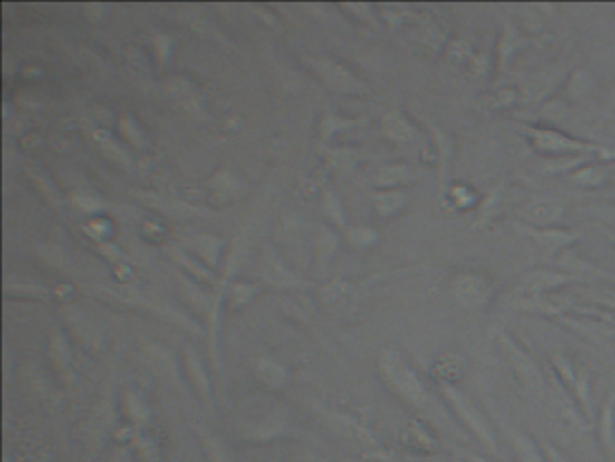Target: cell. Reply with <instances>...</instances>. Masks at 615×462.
<instances>
[{
  "label": "cell",
  "mask_w": 615,
  "mask_h": 462,
  "mask_svg": "<svg viewBox=\"0 0 615 462\" xmlns=\"http://www.w3.org/2000/svg\"><path fill=\"white\" fill-rule=\"evenodd\" d=\"M520 132L527 138L531 147L543 158L554 159H574L583 156H600L601 159L615 158V152H609L607 149L574 138L556 129L536 127V125H520Z\"/></svg>",
  "instance_id": "6da1fadb"
},
{
  "label": "cell",
  "mask_w": 615,
  "mask_h": 462,
  "mask_svg": "<svg viewBox=\"0 0 615 462\" xmlns=\"http://www.w3.org/2000/svg\"><path fill=\"white\" fill-rule=\"evenodd\" d=\"M496 340H498V345L502 349V354L507 365L511 367L520 385L533 394H543L545 376H543L542 367L533 358V354L525 351L524 345L504 329L496 331Z\"/></svg>",
  "instance_id": "7a4b0ae2"
},
{
  "label": "cell",
  "mask_w": 615,
  "mask_h": 462,
  "mask_svg": "<svg viewBox=\"0 0 615 462\" xmlns=\"http://www.w3.org/2000/svg\"><path fill=\"white\" fill-rule=\"evenodd\" d=\"M442 398L446 399L447 407L453 410V414L458 418V421L484 445L491 454H498L496 439L493 434V428L489 427L484 414L476 409V405L455 385H440Z\"/></svg>",
  "instance_id": "3957f363"
},
{
  "label": "cell",
  "mask_w": 615,
  "mask_h": 462,
  "mask_svg": "<svg viewBox=\"0 0 615 462\" xmlns=\"http://www.w3.org/2000/svg\"><path fill=\"white\" fill-rule=\"evenodd\" d=\"M449 289L458 307L467 309V311H478V309H485L493 302L495 293H496V284L484 271L466 269L455 274Z\"/></svg>",
  "instance_id": "277c9868"
},
{
  "label": "cell",
  "mask_w": 615,
  "mask_h": 462,
  "mask_svg": "<svg viewBox=\"0 0 615 462\" xmlns=\"http://www.w3.org/2000/svg\"><path fill=\"white\" fill-rule=\"evenodd\" d=\"M383 374L392 387V390L405 399L410 405H422L428 396L422 381L418 376L411 371L410 367L398 356V354H387L383 360Z\"/></svg>",
  "instance_id": "5b68a950"
},
{
  "label": "cell",
  "mask_w": 615,
  "mask_h": 462,
  "mask_svg": "<svg viewBox=\"0 0 615 462\" xmlns=\"http://www.w3.org/2000/svg\"><path fill=\"white\" fill-rule=\"evenodd\" d=\"M581 280L554 267H534L522 274L518 282V293L524 296H543L553 289L580 284Z\"/></svg>",
  "instance_id": "8992f818"
},
{
  "label": "cell",
  "mask_w": 615,
  "mask_h": 462,
  "mask_svg": "<svg viewBox=\"0 0 615 462\" xmlns=\"http://www.w3.org/2000/svg\"><path fill=\"white\" fill-rule=\"evenodd\" d=\"M554 258H556L558 269H562V271H565V273H569V274L580 278L581 282L591 284V282H600V280H603V282H614L615 284L614 274L607 273L605 269H601L600 265H596V264L591 262L589 258L581 256L574 247L563 249V251L558 253Z\"/></svg>",
  "instance_id": "52a82bcc"
},
{
  "label": "cell",
  "mask_w": 615,
  "mask_h": 462,
  "mask_svg": "<svg viewBox=\"0 0 615 462\" xmlns=\"http://www.w3.org/2000/svg\"><path fill=\"white\" fill-rule=\"evenodd\" d=\"M514 228L527 235L531 240H534L538 245H542L547 253H553L554 256L558 253H562L567 247H572L578 240L583 238V235L580 231L567 230V228H560V226H553V228H533L527 226L524 223H514Z\"/></svg>",
  "instance_id": "ba28073f"
},
{
  "label": "cell",
  "mask_w": 615,
  "mask_h": 462,
  "mask_svg": "<svg viewBox=\"0 0 615 462\" xmlns=\"http://www.w3.org/2000/svg\"><path fill=\"white\" fill-rule=\"evenodd\" d=\"M563 205L553 199H536L525 205L518 216L524 221V225L533 228H553L558 226V223L563 217Z\"/></svg>",
  "instance_id": "9c48e42d"
},
{
  "label": "cell",
  "mask_w": 615,
  "mask_h": 462,
  "mask_svg": "<svg viewBox=\"0 0 615 462\" xmlns=\"http://www.w3.org/2000/svg\"><path fill=\"white\" fill-rule=\"evenodd\" d=\"M598 441L607 454L609 461L615 462V392H610L603 401L601 410L598 414Z\"/></svg>",
  "instance_id": "30bf717a"
},
{
  "label": "cell",
  "mask_w": 615,
  "mask_h": 462,
  "mask_svg": "<svg viewBox=\"0 0 615 462\" xmlns=\"http://www.w3.org/2000/svg\"><path fill=\"white\" fill-rule=\"evenodd\" d=\"M567 181L578 188H601L609 181V167L605 163H600L598 159H591L569 172Z\"/></svg>",
  "instance_id": "8fae6325"
},
{
  "label": "cell",
  "mask_w": 615,
  "mask_h": 462,
  "mask_svg": "<svg viewBox=\"0 0 615 462\" xmlns=\"http://www.w3.org/2000/svg\"><path fill=\"white\" fill-rule=\"evenodd\" d=\"M504 432H505V436H507V439H509V443L513 447L516 461L547 462L545 461L542 447L533 438H529L527 434L518 432L514 428H509V427H504Z\"/></svg>",
  "instance_id": "7c38bea8"
},
{
  "label": "cell",
  "mask_w": 615,
  "mask_h": 462,
  "mask_svg": "<svg viewBox=\"0 0 615 462\" xmlns=\"http://www.w3.org/2000/svg\"><path fill=\"white\" fill-rule=\"evenodd\" d=\"M527 36H524L513 24L505 22L502 33H500V38H498V47H496V62H498V67L504 71L509 63V60L527 45Z\"/></svg>",
  "instance_id": "4fadbf2b"
},
{
  "label": "cell",
  "mask_w": 615,
  "mask_h": 462,
  "mask_svg": "<svg viewBox=\"0 0 615 462\" xmlns=\"http://www.w3.org/2000/svg\"><path fill=\"white\" fill-rule=\"evenodd\" d=\"M385 132L389 134L390 140H394L396 143H401V145L415 141V138L418 134V130L411 125L410 120L401 112H392V114L387 116Z\"/></svg>",
  "instance_id": "5bb4252c"
},
{
  "label": "cell",
  "mask_w": 615,
  "mask_h": 462,
  "mask_svg": "<svg viewBox=\"0 0 615 462\" xmlns=\"http://www.w3.org/2000/svg\"><path fill=\"white\" fill-rule=\"evenodd\" d=\"M502 194H504V188H502V187H495V188L482 199L475 226L484 228V226H487L495 217H498L500 207H502Z\"/></svg>",
  "instance_id": "9a60e30c"
},
{
  "label": "cell",
  "mask_w": 615,
  "mask_h": 462,
  "mask_svg": "<svg viewBox=\"0 0 615 462\" xmlns=\"http://www.w3.org/2000/svg\"><path fill=\"white\" fill-rule=\"evenodd\" d=\"M446 196L447 203H451V207L458 212L469 210L478 203V194L467 185H455L446 190Z\"/></svg>",
  "instance_id": "2e32d148"
},
{
  "label": "cell",
  "mask_w": 615,
  "mask_h": 462,
  "mask_svg": "<svg viewBox=\"0 0 615 462\" xmlns=\"http://www.w3.org/2000/svg\"><path fill=\"white\" fill-rule=\"evenodd\" d=\"M594 83H596V80L589 71H585V69L576 71L571 78V83H569V98H572L576 101L585 100L594 91Z\"/></svg>",
  "instance_id": "e0dca14e"
},
{
  "label": "cell",
  "mask_w": 615,
  "mask_h": 462,
  "mask_svg": "<svg viewBox=\"0 0 615 462\" xmlns=\"http://www.w3.org/2000/svg\"><path fill=\"white\" fill-rule=\"evenodd\" d=\"M433 136H435V143H437V150L440 154L438 159V170H440V179H442V190H446L444 187V179H446V168L449 165V156H451V141L449 138L440 130V129H433Z\"/></svg>",
  "instance_id": "ac0fdd59"
},
{
  "label": "cell",
  "mask_w": 615,
  "mask_h": 462,
  "mask_svg": "<svg viewBox=\"0 0 615 462\" xmlns=\"http://www.w3.org/2000/svg\"><path fill=\"white\" fill-rule=\"evenodd\" d=\"M407 203V194L405 192H390L385 194L378 199V207L381 210V214L389 216V214H398Z\"/></svg>",
  "instance_id": "d6986e66"
},
{
  "label": "cell",
  "mask_w": 615,
  "mask_h": 462,
  "mask_svg": "<svg viewBox=\"0 0 615 462\" xmlns=\"http://www.w3.org/2000/svg\"><path fill=\"white\" fill-rule=\"evenodd\" d=\"M410 170L403 165H398V167H390L389 170H385V174L381 176V181H385V185H401V183H407L410 179Z\"/></svg>",
  "instance_id": "ffe728a7"
},
{
  "label": "cell",
  "mask_w": 615,
  "mask_h": 462,
  "mask_svg": "<svg viewBox=\"0 0 615 462\" xmlns=\"http://www.w3.org/2000/svg\"><path fill=\"white\" fill-rule=\"evenodd\" d=\"M540 447H542V450H543V456H545V461L547 462H571L569 461V457L563 454V452H560L556 447H553L549 441H542L540 443Z\"/></svg>",
  "instance_id": "44dd1931"
},
{
  "label": "cell",
  "mask_w": 615,
  "mask_h": 462,
  "mask_svg": "<svg viewBox=\"0 0 615 462\" xmlns=\"http://www.w3.org/2000/svg\"><path fill=\"white\" fill-rule=\"evenodd\" d=\"M594 214L598 216V219L605 221L610 226V230L615 228V205L598 207V208H594Z\"/></svg>",
  "instance_id": "7402d4cb"
},
{
  "label": "cell",
  "mask_w": 615,
  "mask_h": 462,
  "mask_svg": "<svg viewBox=\"0 0 615 462\" xmlns=\"http://www.w3.org/2000/svg\"><path fill=\"white\" fill-rule=\"evenodd\" d=\"M516 89H502L495 98L496 107H511L516 101Z\"/></svg>",
  "instance_id": "603a6c76"
},
{
  "label": "cell",
  "mask_w": 615,
  "mask_h": 462,
  "mask_svg": "<svg viewBox=\"0 0 615 462\" xmlns=\"http://www.w3.org/2000/svg\"><path fill=\"white\" fill-rule=\"evenodd\" d=\"M466 459H467V462H491L485 461V459H482V457H478V456H473V454H471V456H467Z\"/></svg>",
  "instance_id": "cb8c5ba5"
},
{
  "label": "cell",
  "mask_w": 615,
  "mask_h": 462,
  "mask_svg": "<svg viewBox=\"0 0 615 462\" xmlns=\"http://www.w3.org/2000/svg\"><path fill=\"white\" fill-rule=\"evenodd\" d=\"M603 230H605V233H607V236H609V238H610V240H612V242H614V244H615V233H614V231L609 230V228H603Z\"/></svg>",
  "instance_id": "d4e9b609"
}]
</instances>
